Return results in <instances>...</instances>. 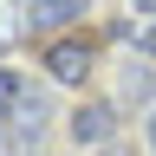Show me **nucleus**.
Wrapping results in <instances>:
<instances>
[{
	"instance_id": "f257e3e1",
	"label": "nucleus",
	"mask_w": 156,
	"mask_h": 156,
	"mask_svg": "<svg viewBox=\"0 0 156 156\" xmlns=\"http://www.w3.org/2000/svg\"><path fill=\"white\" fill-rule=\"evenodd\" d=\"M46 72L58 78V85H85L91 46H85V39H52V46H46Z\"/></svg>"
},
{
	"instance_id": "39448f33",
	"label": "nucleus",
	"mask_w": 156,
	"mask_h": 156,
	"mask_svg": "<svg viewBox=\"0 0 156 156\" xmlns=\"http://www.w3.org/2000/svg\"><path fill=\"white\" fill-rule=\"evenodd\" d=\"M150 150H156V117H150Z\"/></svg>"
},
{
	"instance_id": "423d86ee",
	"label": "nucleus",
	"mask_w": 156,
	"mask_h": 156,
	"mask_svg": "<svg viewBox=\"0 0 156 156\" xmlns=\"http://www.w3.org/2000/svg\"><path fill=\"white\" fill-rule=\"evenodd\" d=\"M143 7H156V0H143Z\"/></svg>"
},
{
	"instance_id": "f03ea898",
	"label": "nucleus",
	"mask_w": 156,
	"mask_h": 156,
	"mask_svg": "<svg viewBox=\"0 0 156 156\" xmlns=\"http://www.w3.org/2000/svg\"><path fill=\"white\" fill-rule=\"evenodd\" d=\"M72 136L78 143H98V136H111V104H85L72 117Z\"/></svg>"
},
{
	"instance_id": "7ed1b4c3",
	"label": "nucleus",
	"mask_w": 156,
	"mask_h": 156,
	"mask_svg": "<svg viewBox=\"0 0 156 156\" xmlns=\"http://www.w3.org/2000/svg\"><path fill=\"white\" fill-rule=\"evenodd\" d=\"M85 0H33V26H72Z\"/></svg>"
},
{
	"instance_id": "20e7f679",
	"label": "nucleus",
	"mask_w": 156,
	"mask_h": 156,
	"mask_svg": "<svg viewBox=\"0 0 156 156\" xmlns=\"http://www.w3.org/2000/svg\"><path fill=\"white\" fill-rule=\"evenodd\" d=\"M13 104H20V78H13V72H0V111H13Z\"/></svg>"
}]
</instances>
